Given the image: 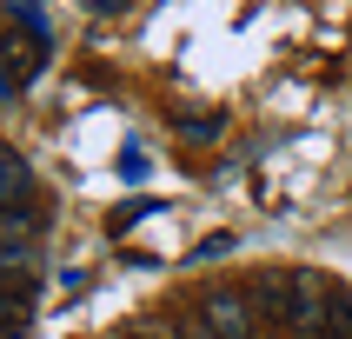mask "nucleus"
<instances>
[{"label":"nucleus","instance_id":"nucleus-1","mask_svg":"<svg viewBox=\"0 0 352 339\" xmlns=\"http://www.w3.org/2000/svg\"><path fill=\"white\" fill-rule=\"evenodd\" d=\"M199 313H206V326H213L219 339H253L259 333V313L246 293H206L199 299Z\"/></svg>","mask_w":352,"mask_h":339},{"label":"nucleus","instance_id":"nucleus-2","mask_svg":"<svg viewBox=\"0 0 352 339\" xmlns=\"http://www.w3.org/2000/svg\"><path fill=\"white\" fill-rule=\"evenodd\" d=\"M246 299H253V313L266 319V326H286V306H293V273H259L253 286H246Z\"/></svg>","mask_w":352,"mask_h":339},{"label":"nucleus","instance_id":"nucleus-3","mask_svg":"<svg viewBox=\"0 0 352 339\" xmlns=\"http://www.w3.org/2000/svg\"><path fill=\"white\" fill-rule=\"evenodd\" d=\"M27 313H34V279H0V339L27 333Z\"/></svg>","mask_w":352,"mask_h":339},{"label":"nucleus","instance_id":"nucleus-4","mask_svg":"<svg viewBox=\"0 0 352 339\" xmlns=\"http://www.w3.org/2000/svg\"><path fill=\"white\" fill-rule=\"evenodd\" d=\"M27 193H34V173L14 153H0V206H27Z\"/></svg>","mask_w":352,"mask_h":339},{"label":"nucleus","instance_id":"nucleus-5","mask_svg":"<svg viewBox=\"0 0 352 339\" xmlns=\"http://www.w3.org/2000/svg\"><path fill=\"white\" fill-rule=\"evenodd\" d=\"M179 133H186V140H213L219 133V113H179Z\"/></svg>","mask_w":352,"mask_h":339},{"label":"nucleus","instance_id":"nucleus-6","mask_svg":"<svg viewBox=\"0 0 352 339\" xmlns=\"http://www.w3.org/2000/svg\"><path fill=\"white\" fill-rule=\"evenodd\" d=\"M173 333H179V339H219L213 326H206V313H179V319H173Z\"/></svg>","mask_w":352,"mask_h":339},{"label":"nucleus","instance_id":"nucleus-7","mask_svg":"<svg viewBox=\"0 0 352 339\" xmlns=\"http://www.w3.org/2000/svg\"><path fill=\"white\" fill-rule=\"evenodd\" d=\"M126 339H179L173 319H140V326H126Z\"/></svg>","mask_w":352,"mask_h":339},{"label":"nucleus","instance_id":"nucleus-8","mask_svg":"<svg viewBox=\"0 0 352 339\" xmlns=\"http://www.w3.org/2000/svg\"><path fill=\"white\" fill-rule=\"evenodd\" d=\"M226 253H233V233H213L206 246H199V259H226Z\"/></svg>","mask_w":352,"mask_h":339}]
</instances>
